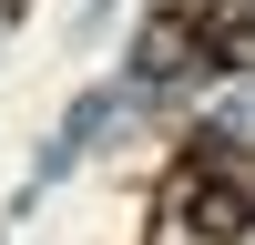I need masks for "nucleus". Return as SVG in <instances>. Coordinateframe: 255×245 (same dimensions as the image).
Segmentation results:
<instances>
[{"mask_svg": "<svg viewBox=\"0 0 255 245\" xmlns=\"http://www.w3.org/2000/svg\"><path fill=\"white\" fill-rule=\"evenodd\" d=\"M163 225L194 245H245L255 235V163L225 133H194L174 153V184H163Z\"/></svg>", "mask_w": 255, "mask_h": 245, "instance_id": "nucleus-1", "label": "nucleus"}, {"mask_svg": "<svg viewBox=\"0 0 255 245\" xmlns=\"http://www.w3.org/2000/svg\"><path fill=\"white\" fill-rule=\"evenodd\" d=\"M143 72L174 82V72H204V41H194V0H174V10L143 31Z\"/></svg>", "mask_w": 255, "mask_h": 245, "instance_id": "nucleus-2", "label": "nucleus"}]
</instances>
